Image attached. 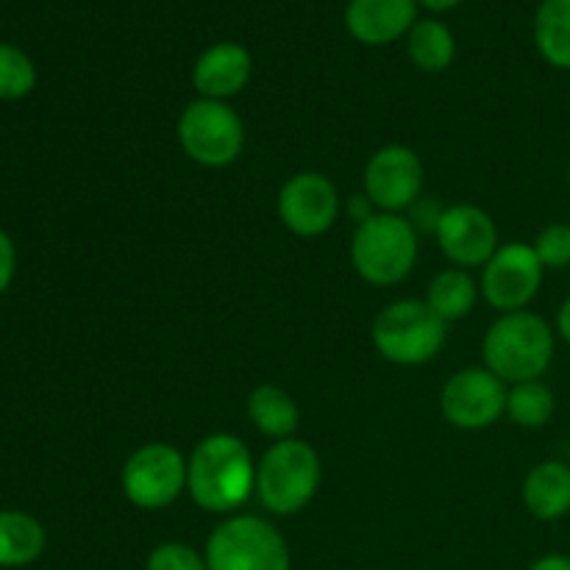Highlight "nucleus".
I'll return each mask as SVG.
<instances>
[{
  "label": "nucleus",
  "instance_id": "obj_1",
  "mask_svg": "<svg viewBox=\"0 0 570 570\" xmlns=\"http://www.w3.org/2000/svg\"><path fill=\"white\" fill-rule=\"evenodd\" d=\"M187 490L206 512H234L256 490V465L243 440L217 432L195 445L187 460Z\"/></svg>",
  "mask_w": 570,
  "mask_h": 570
},
{
  "label": "nucleus",
  "instance_id": "obj_2",
  "mask_svg": "<svg viewBox=\"0 0 570 570\" xmlns=\"http://www.w3.org/2000/svg\"><path fill=\"white\" fill-rule=\"evenodd\" d=\"M484 365L504 384L534 382L554 360V328L534 312H510L488 328Z\"/></svg>",
  "mask_w": 570,
  "mask_h": 570
},
{
  "label": "nucleus",
  "instance_id": "obj_3",
  "mask_svg": "<svg viewBox=\"0 0 570 570\" xmlns=\"http://www.w3.org/2000/svg\"><path fill=\"white\" fill-rule=\"evenodd\" d=\"M321 456L304 440H278L256 465V493L273 515H295L321 488Z\"/></svg>",
  "mask_w": 570,
  "mask_h": 570
},
{
  "label": "nucleus",
  "instance_id": "obj_4",
  "mask_svg": "<svg viewBox=\"0 0 570 570\" xmlns=\"http://www.w3.org/2000/svg\"><path fill=\"white\" fill-rule=\"evenodd\" d=\"M354 271L376 287L404 282L417 262V234L410 220L393 212H379L360 223L351 239Z\"/></svg>",
  "mask_w": 570,
  "mask_h": 570
},
{
  "label": "nucleus",
  "instance_id": "obj_5",
  "mask_svg": "<svg viewBox=\"0 0 570 570\" xmlns=\"http://www.w3.org/2000/svg\"><path fill=\"white\" fill-rule=\"evenodd\" d=\"M373 345L393 365H423L445 345V321L426 301H393L373 321Z\"/></svg>",
  "mask_w": 570,
  "mask_h": 570
},
{
  "label": "nucleus",
  "instance_id": "obj_6",
  "mask_svg": "<svg viewBox=\"0 0 570 570\" xmlns=\"http://www.w3.org/2000/svg\"><path fill=\"white\" fill-rule=\"evenodd\" d=\"M204 557L209 570H289L287 540L256 515H234L212 529Z\"/></svg>",
  "mask_w": 570,
  "mask_h": 570
},
{
  "label": "nucleus",
  "instance_id": "obj_7",
  "mask_svg": "<svg viewBox=\"0 0 570 570\" xmlns=\"http://www.w3.org/2000/svg\"><path fill=\"white\" fill-rule=\"evenodd\" d=\"M178 142L184 154L204 167H226L237 161L245 145V128L226 100L198 98L181 111Z\"/></svg>",
  "mask_w": 570,
  "mask_h": 570
},
{
  "label": "nucleus",
  "instance_id": "obj_8",
  "mask_svg": "<svg viewBox=\"0 0 570 570\" xmlns=\"http://www.w3.org/2000/svg\"><path fill=\"white\" fill-rule=\"evenodd\" d=\"M187 490V460L167 443H148L122 465V493L139 510H165Z\"/></svg>",
  "mask_w": 570,
  "mask_h": 570
},
{
  "label": "nucleus",
  "instance_id": "obj_9",
  "mask_svg": "<svg viewBox=\"0 0 570 570\" xmlns=\"http://www.w3.org/2000/svg\"><path fill=\"white\" fill-rule=\"evenodd\" d=\"M543 262L538 259L532 245L507 243L484 265L482 293L493 309L501 315L527 309L534 295L543 287Z\"/></svg>",
  "mask_w": 570,
  "mask_h": 570
},
{
  "label": "nucleus",
  "instance_id": "obj_10",
  "mask_svg": "<svg viewBox=\"0 0 570 570\" xmlns=\"http://www.w3.org/2000/svg\"><path fill=\"white\" fill-rule=\"evenodd\" d=\"M440 406L451 426L479 432L507 412V384L488 367H465L445 382Z\"/></svg>",
  "mask_w": 570,
  "mask_h": 570
},
{
  "label": "nucleus",
  "instance_id": "obj_11",
  "mask_svg": "<svg viewBox=\"0 0 570 570\" xmlns=\"http://www.w3.org/2000/svg\"><path fill=\"white\" fill-rule=\"evenodd\" d=\"M434 234L445 259L462 271L488 265L499 250V228L493 217L471 204H456L440 212L434 220Z\"/></svg>",
  "mask_w": 570,
  "mask_h": 570
},
{
  "label": "nucleus",
  "instance_id": "obj_12",
  "mask_svg": "<svg viewBox=\"0 0 570 570\" xmlns=\"http://www.w3.org/2000/svg\"><path fill=\"white\" fill-rule=\"evenodd\" d=\"M423 187V161L406 145H384L365 167V195L376 209L393 212L412 206Z\"/></svg>",
  "mask_w": 570,
  "mask_h": 570
},
{
  "label": "nucleus",
  "instance_id": "obj_13",
  "mask_svg": "<svg viewBox=\"0 0 570 570\" xmlns=\"http://www.w3.org/2000/svg\"><path fill=\"white\" fill-rule=\"evenodd\" d=\"M340 195L323 173H295L278 193V217L298 237H321L337 223Z\"/></svg>",
  "mask_w": 570,
  "mask_h": 570
},
{
  "label": "nucleus",
  "instance_id": "obj_14",
  "mask_svg": "<svg viewBox=\"0 0 570 570\" xmlns=\"http://www.w3.org/2000/svg\"><path fill=\"white\" fill-rule=\"evenodd\" d=\"M417 0H351L345 28L362 45H390L412 31Z\"/></svg>",
  "mask_w": 570,
  "mask_h": 570
},
{
  "label": "nucleus",
  "instance_id": "obj_15",
  "mask_svg": "<svg viewBox=\"0 0 570 570\" xmlns=\"http://www.w3.org/2000/svg\"><path fill=\"white\" fill-rule=\"evenodd\" d=\"M250 53L237 42H217L198 56L193 67V83L204 98L226 100L243 92L250 78Z\"/></svg>",
  "mask_w": 570,
  "mask_h": 570
},
{
  "label": "nucleus",
  "instance_id": "obj_16",
  "mask_svg": "<svg viewBox=\"0 0 570 570\" xmlns=\"http://www.w3.org/2000/svg\"><path fill=\"white\" fill-rule=\"evenodd\" d=\"M523 504L538 521H560L570 512V465L546 460L523 479Z\"/></svg>",
  "mask_w": 570,
  "mask_h": 570
},
{
  "label": "nucleus",
  "instance_id": "obj_17",
  "mask_svg": "<svg viewBox=\"0 0 570 570\" xmlns=\"http://www.w3.org/2000/svg\"><path fill=\"white\" fill-rule=\"evenodd\" d=\"M45 551V529L33 515L0 510V568H26Z\"/></svg>",
  "mask_w": 570,
  "mask_h": 570
},
{
  "label": "nucleus",
  "instance_id": "obj_18",
  "mask_svg": "<svg viewBox=\"0 0 570 570\" xmlns=\"http://www.w3.org/2000/svg\"><path fill=\"white\" fill-rule=\"evenodd\" d=\"M248 417L267 438L287 440L298 429L301 410L287 390L276 387V384H259L248 395Z\"/></svg>",
  "mask_w": 570,
  "mask_h": 570
},
{
  "label": "nucleus",
  "instance_id": "obj_19",
  "mask_svg": "<svg viewBox=\"0 0 570 570\" xmlns=\"http://www.w3.org/2000/svg\"><path fill=\"white\" fill-rule=\"evenodd\" d=\"M534 45L557 70H570V0H543L534 14Z\"/></svg>",
  "mask_w": 570,
  "mask_h": 570
},
{
  "label": "nucleus",
  "instance_id": "obj_20",
  "mask_svg": "<svg viewBox=\"0 0 570 570\" xmlns=\"http://www.w3.org/2000/svg\"><path fill=\"white\" fill-rule=\"evenodd\" d=\"M476 282H473L471 273L462 271V267H451V271L438 273L426 289V304L432 306L445 323L471 315L473 306H476Z\"/></svg>",
  "mask_w": 570,
  "mask_h": 570
},
{
  "label": "nucleus",
  "instance_id": "obj_21",
  "mask_svg": "<svg viewBox=\"0 0 570 570\" xmlns=\"http://www.w3.org/2000/svg\"><path fill=\"white\" fill-rule=\"evenodd\" d=\"M456 45L449 28L438 20H417L410 31L412 65L426 72L449 70L454 61Z\"/></svg>",
  "mask_w": 570,
  "mask_h": 570
},
{
  "label": "nucleus",
  "instance_id": "obj_22",
  "mask_svg": "<svg viewBox=\"0 0 570 570\" xmlns=\"http://www.w3.org/2000/svg\"><path fill=\"white\" fill-rule=\"evenodd\" d=\"M557 399L554 390L546 382L534 379V382H521L512 384V390H507V415L512 423L523 429H540L554 417Z\"/></svg>",
  "mask_w": 570,
  "mask_h": 570
},
{
  "label": "nucleus",
  "instance_id": "obj_23",
  "mask_svg": "<svg viewBox=\"0 0 570 570\" xmlns=\"http://www.w3.org/2000/svg\"><path fill=\"white\" fill-rule=\"evenodd\" d=\"M37 87V67L17 45L0 42V100H20Z\"/></svg>",
  "mask_w": 570,
  "mask_h": 570
},
{
  "label": "nucleus",
  "instance_id": "obj_24",
  "mask_svg": "<svg viewBox=\"0 0 570 570\" xmlns=\"http://www.w3.org/2000/svg\"><path fill=\"white\" fill-rule=\"evenodd\" d=\"M532 248L538 259L543 262V267L562 271L570 265V226L568 223H551L538 234Z\"/></svg>",
  "mask_w": 570,
  "mask_h": 570
},
{
  "label": "nucleus",
  "instance_id": "obj_25",
  "mask_svg": "<svg viewBox=\"0 0 570 570\" xmlns=\"http://www.w3.org/2000/svg\"><path fill=\"white\" fill-rule=\"evenodd\" d=\"M145 570H209L206 557H200L187 543H161L148 554Z\"/></svg>",
  "mask_w": 570,
  "mask_h": 570
},
{
  "label": "nucleus",
  "instance_id": "obj_26",
  "mask_svg": "<svg viewBox=\"0 0 570 570\" xmlns=\"http://www.w3.org/2000/svg\"><path fill=\"white\" fill-rule=\"evenodd\" d=\"M14 273H17V248L14 243H11L9 232L0 228V295L11 287Z\"/></svg>",
  "mask_w": 570,
  "mask_h": 570
},
{
  "label": "nucleus",
  "instance_id": "obj_27",
  "mask_svg": "<svg viewBox=\"0 0 570 570\" xmlns=\"http://www.w3.org/2000/svg\"><path fill=\"white\" fill-rule=\"evenodd\" d=\"M529 570H570V557L566 554H546L540 557Z\"/></svg>",
  "mask_w": 570,
  "mask_h": 570
},
{
  "label": "nucleus",
  "instance_id": "obj_28",
  "mask_svg": "<svg viewBox=\"0 0 570 570\" xmlns=\"http://www.w3.org/2000/svg\"><path fill=\"white\" fill-rule=\"evenodd\" d=\"M557 332L570 345V295L566 298V304L560 306V315H557Z\"/></svg>",
  "mask_w": 570,
  "mask_h": 570
},
{
  "label": "nucleus",
  "instance_id": "obj_29",
  "mask_svg": "<svg viewBox=\"0 0 570 570\" xmlns=\"http://www.w3.org/2000/svg\"><path fill=\"white\" fill-rule=\"evenodd\" d=\"M421 6H426L429 11H449L454 9V6H460L462 0H417Z\"/></svg>",
  "mask_w": 570,
  "mask_h": 570
},
{
  "label": "nucleus",
  "instance_id": "obj_30",
  "mask_svg": "<svg viewBox=\"0 0 570 570\" xmlns=\"http://www.w3.org/2000/svg\"><path fill=\"white\" fill-rule=\"evenodd\" d=\"M568 187H570V159H568Z\"/></svg>",
  "mask_w": 570,
  "mask_h": 570
},
{
  "label": "nucleus",
  "instance_id": "obj_31",
  "mask_svg": "<svg viewBox=\"0 0 570 570\" xmlns=\"http://www.w3.org/2000/svg\"><path fill=\"white\" fill-rule=\"evenodd\" d=\"M568 465H570V454H568Z\"/></svg>",
  "mask_w": 570,
  "mask_h": 570
}]
</instances>
